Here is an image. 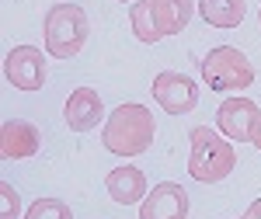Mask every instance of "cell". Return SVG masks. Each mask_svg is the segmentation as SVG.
Wrapping results in <instances>:
<instances>
[{"label":"cell","mask_w":261,"mask_h":219,"mask_svg":"<svg viewBox=\"0 0 261 219\" xmlns=\"http://www.w3.org/2000/svg\"><path fill=\"white\" fill-rule=\"evenodd\" d=\"M153 136H157V119L146 104H136V101H125L115 112H108L105 119V150L115 153V157H140L153 146Z\"/></svg>","instance_id":"6da1fadb"},{"label":"cell","mask_w":261,"mask_h":219,"mask_svg":"<svg viewBox=\"0 0 261 219\" xmlns=\"http://www.w3.org/2000/svg\"><path fill=\"white\" fill-rule=\"evenodd\" d=\"M237 167V150L223 132L209 125H195L188 136V174L199 184H216L230 178Z\"/></svg>","instance_id":"7a4b0ae2"},{"label":"cell","mask_w":261,"mask_h":219,"mask_svg":"<svg viewBox=\"0 0 261 219\" xmlns=\"http://www.w3.org/2000/svg\"><path fill=\"white\" fill-rule=\"evenodd\" d=\"M87 35H91V21H87V11L73 0H60L45 11V21H42V39H45V52L53 60H73L81 56V49L87 45Z\"/></svg>","instance_id":"3957f363"},{"label":"cell","mask_w":261,"mask_h":219,"mask_svg":"<svg viewBox=\"0 0 261 219\" xmlns=\"http://www.w3.org/2000/svg\"><path fill=\"white\" fill-rule=\"evenodd\" d=\"M202 84L213 94H226V91H247L254 84V63L233 45H216L213 52H205L199 63Z\"/></svg>","instance_id":"277c9868"},{"label":"cell","mask_w":261,"mask_h":219,"mask_svg":"<svg viewBox=\"0 0 261 219\" xmlns=\"http://www.w3.org/2000/svg\"><path fill=\"white\" fill-rule=\"evenodd\" d=\"M4 77L11 87L18 91H42L45 87V77H49V60L45 52L35 49V45H14L4 60Z\"/></svg>","instance_id":"5b68a950"},{"label":"cell","mask_w":261,"mask_h":219,"mask_svg":"<svg viewBox=\"0 0 261 219\" xmlns=\"http://www.w3.org/2000/svg\"><path fill=\"white\" fill-rule=\"evenodd\" d=\"M153 98L167 115H188L199 108V84L188 77V73H178V70H161L153 84H150Z\"/></svg>","instance_id":"8992f818"},{"label":"cell","mask_w":261,"mask_h":219,"mask_svg":"<svg viewBox=\"0 0 261 219\" xmlns=\"http://www.w3.org/2000/svg\"><path fill=\"white\" fill-rule=\"evenodd\" d=\"M261 108L251 98H226L216 112V129H220L226 140L237 143H254V129H258Z\"/></svg>","instance_id":"52a82bcc"},{"label":"cell","mask_w":261,"mask_h":219,"mask_svg":"<svg viewBox=\"0 0 261 219\" xmlns=\"http://www.w3.org/2000/svg\"><path fill=\"white\" fill-rule=\"evenodd\" d=\"M188 191L174 181H161L140 202V219H188Z\"/></svg>","instance_id":"ba28073f"},{"label":"cell","mask_w":261,"mask_h":219,"mask_svg":"<svg viewBox=\"0 0 261 219\" xmlns=\"http://www.w3.org/2000/svg\"><path fill=\"white\" fill-rule=\"evenodd\" d=\"M42 150V132L28 119H7L0 129V157L4 160H28Z\"/></svg>","instance_id":"9c48e42d"},{"label":"cell","mask_w":261,"mask_h":219,"mask_svg":"<svg viewBox=\"0 0 261 219\" xmlns=\"http://www.w3.org/2000/svg\"><path fill=\"white\" fill-rule=\"evenodd\" d=\"M63 119L73 132H91L94 125H101L105 119V104H101V94L91 91V87H77L70 98H66V108H63Z\"/></svg>","instance_id":"30bf717a"},{"label":"cell","mask_w":261,"mask_h":219,"mask_svg":"<svg viewBox=\"0 0 261 219\" xmlns=\"http://www.w3.org/2000/svg\"><path fill=\"white\" fill-rule=\"evenodd\" d=\"M105 188H108L112 202H119V205H140V202L150 195L146 174H143L140 167H133V163L108 171V178H105Z\"/></svg>","instance_id":"8fae6325"},{"label":"cell","mask_w":261,"mask_h":219,"mask_svg":"<svg viewBox=\"0 0 261 219\" xmlns=\"http://www.w3.org/2000/svg\"><path fill=\"white\" fill-rule=\"evenodd\" d=\"M195 14V4L192 0H153V18H157V28L167 35H181L188 28V21Z\"/></svg>","instance_id":"7c38bea8"},{"label":"cell","mask_w":261,"mask_h":219,"mask_svg":"<svg viewBox=\"0 0 261 219\" xmlns=\"http://www.w3.org/2000/svg\"><path fill=\"white\" fill-rule=\"evenodd\" d=\"M199 14L213 28H241L247 0H199Z\"/></svg>","instance_id":"4fadbf2b"},{"label":"cell","mask_w":261,"mask_h":219,"mask_svg":"<svg viewBox=\"0 0 261 219\" xmlns=\"http://www.w3.org/2000/svg\"><path fill=\"white\" fill-rule=\"evenodd\" d=\"M129 24H133V35L143 45H153V42L164 39V32L157 28V18H153V0H136L133 11H129Z\"/></svg>","instance_id":"5bb4252c"},{"label":"cell","mask_w":261,"mask_h":219,"mask_svg":"<svg viewBox=\"0 0 261 219\" xmlns=\"http://www.w3.org/2000/svg\"><path fill=\"white\" fill-rule=\"evenodd\" d=\"M21 219H73V212H70V205L60 202V199H35L24 209Z\"/></svg>","instance_id":"9a60e30c"},{"label":"cell","mask_w":261,"mask_h":219,"mask_svg":"<svg viewBox=\"0 0 261 219\" xmlns=\"http://www.w3.org/2000/svg\"><path fill=\"white\" fill-rule=\"evenodd\" d=\"M0 199H4L0 219H21V195L11 181H0Z\"/></svg>","instance_id":"2e32d148"},{"label":"cell","mask_w":261,"mask_h":219,"mask_svg":"<svg viewBox=\"0 0 261 219\" xmlns=\"http://www.w3.org/2000/svg\"><path fill=\"white\" fill-rule=\"evenodd\" d=\"M241 219H261V199L251 202V205H247V212H244Z\"/></svg>","instance_id":"e0dca14e"},{"label":"cell","mask_w":261,"mask_h":219,"mask_svg":"<svg viewBox=\"0 0 261 219\" xmlns=\"http://www.w3.org/2000/svg\"><path fill=\"white\" fill-rule=\"evenodd\" d=\"M254 146L261 150V119H258V129H254Z\"/></svg>","instance_id":"ac0fdd59"},{"label":"cell","mask_w":261,"mask_h":219,"mask_svg":"<svg viewBox=\"0 0 261 219\" xmlns=\"http://www.w3.org/2000/svg\"><path fill=\"white\" fill-rule=\"evenodd\" d=\"M122 4H133V0H122Z\"/></svg>","instance_id":"d6986e66"},{"label":"cell","mask_w":261,"mask_h":219,"mask_svg":"<svg viewBox=\"0 0 261 219\" xmlns=\"http://www.w3.org/2000/svg\"><path fill=\"white\" fill-rule=\"evenodd\" d=\"M258 21H261V11H258Z\"/></svg>","instance_id":"ffe728a7"}]
</instances>
